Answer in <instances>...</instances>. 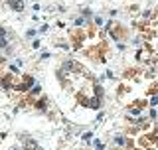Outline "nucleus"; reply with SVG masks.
I'll return each mask as SVG.
<instances>
[{
	"instance_id": "10",
	"label": "nucleus",
	"mask_w": 158,
	"mask_h": 150,
	"mask_svg": "<svg viewBox=\"0 0 158 150\" xmlns=\"http://www.w3.org/2000/svg\"><path fill=\"white\" fill-rule=\"evenodd\" d=\"M130 115H134V117H136V115H140V109L133 107V109H130Z\"/></svg>"
},
{
	"instance_id": "8",
	"label": "nucleus",
	"mask_w": 158,
	"mask_h": 150,
	"mask_svg": "<svg viewBox=\"0 0 158 150\" xmlns=\"http://www.w3.org/2000/svg\"><path fill=\"white\" fill-rule=\"evenodd\" d=\"M36 34H38V32H36V30H28V32H26V38H34V36H36Z\"/></svg>"
},
{
	"instance_id": "11",
	"label": "nucleus",
	"mask_w": 158,
	"mask_h": 150,
	"mask_svg": "<svg viewBox=\"0 0 158 150\" xmlns=\"http://www.w3.org/2000/svg\"><path fill=\"white\" fill-rule=\"evenodd\" d=\"M150 105H152V107H156V105H158V97H154L152 101H150Z\"/></svg>"
},
{
	"instance_id": "1",
	"label": "nucleus",
	"mask_w": 158,
	"mask_h": 150,
	"mask_svg": "<svg viewBox=\"0 0 158 150\" xmlns=\"http://www.w3.org/2000/svg\"><path fill=\"white\" fill-rule=\"evenodd\" d=\"M8 6L12 10H16V12H22L24 10V2L22 0H8Z\"/></svg>"
},
{
	"instance_id": "5",
	"label": "nucleus",
	"mask_w": 158,
	"mask_h": 150,
	"mask_svg": "<svg viewBox=\"0 0 158 150\" xmlns=\"http://www.w3.org/2000/svg\"><path fill=\"white\" fill-rule=\"evenodd\" d=\"M93 144H95V150H103V148H105V144H103L101 140H97V138H95V142H93Z\"/></svg>"
},
{
	"instance_id": "6",
	"label": "nucleus",
	"mask_w": 158,
	"mask_h": 150,
	"mask_svg": "<svg viewBox=\"0 0 158 150\" xmlns=\"http://www.w3.org/2000/svg\"><path fill=\"white\" fill-rule=\"evenodd\" d=\"M115 142L119 146H125V136H115Z\"/></svg>"
},
{
	"instance_id": "9",
	"label": "nucleus",
	"mask_w": 158,
	"mask_h": 150,
	"mask_svg": "<svg viewBox=\"0 0 158 150\" xmlns=\"http://www.w3.org/2000/svg\"><path fill=\"white\" fill-rule=\"evenodd\" d=\"M91 132H85V134H83V140H85V142H89V140H91Z\"/></svg>"
},
{
	"instance_id": "3",
	"label": "nucleus",
	"mask_w": 158,
	"mask_h": 150,
	"mask_svg": "<svg viewBox=\"0 0 158 150\" xmlns=\"http://www.w3.org/2000/svg\"><path fill=\"white\" fill-rule=\"evenodd\" d=\"M93 91H95V97H97V99H101L103 95H105V89H103V87H101L99 83H97L95 87H93Z\"/></svg>"
},
{
	"instance_id": "7",
	"label": "nucleus",
	"mask_w": 158,
	"mask_h": 150,
	"mask_svg": "<svg viewBox=\"0 0 158 150\" xmlns=\"http://www.w3.org/2000/svg\"><path fill=\"white\" fill-rule=\"evenodd\" d=\"M40 91H42V89H40V85H34L32 89H30V93H32V95H40Z\"/></svg>"
},
{
	"instance_id": "4",
	"label": "nucleus",
	"mask_w": 158,
	"mask_h": 150,
	"mask_svg": "<svg viewBox=\"0 0 158 150\" xmlns=\"http://www.w3.org/2000/svg\"><path fill=\"white\" fill-rule=\"evenodd\" d=\"M87 105H89L91 109H97L101 105V99H91V101H87Z\"/></svg>"
},
{
	"instance_id": "2",
	"label": "nucleus",
	"mask_w": 158,
	"mask_h": 150,
	"mask_svg": "<svg viewBox=\"0 0 158 150\" xmlns=\"http://www.w3.org/2000/svg\"><path fill=\"white\" fill-rule=\"evenodd\" d=\"M22 140H24V150H34V148H38V142L34 140V138H24V136H22Z\"/></svg>"
},
{
	"instance_id": "12",
	"label": "nucleus",
	"mask_w": 158,
	"mask_h": 150,
	"mask_svg": "<svg viewBox=\"0 0 158 150\" xmlns=\"http://www.w3.org/2000/svg\"><path fill=\"white\" fill-rule=\"evenodd\" d=\"M34 150H43V148H40V146H38V148H34Z\"/></svg>"
}]
</instances>
